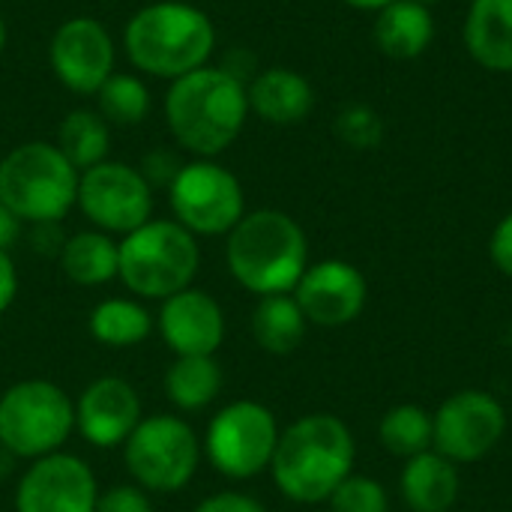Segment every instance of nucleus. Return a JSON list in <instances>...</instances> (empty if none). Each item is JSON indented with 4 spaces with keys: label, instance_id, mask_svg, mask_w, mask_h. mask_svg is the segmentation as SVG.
<instances>
[{
    "label": "nucleus",
    "instance_id": "1",
    "mask_svg": "<svg viewBox=\"0 0 512 512\" xmlns=\"http://www.w3.org/2000/svg\"><path fill=\"white\" fill-rule=\"evenodd\" d=\"M246 117V84L222 66H201L177 78L165 96V120L174 141L201 159L228 150L243 132Z\"/></svg>",
    "mask_w": 512,
    "mask_h": 512
},
{
    "label": "nucleus",
    "instance_id": "2",
    "mask_svg": "<svg viewBox=\"0 0 512 512\" xmlns=\"http://www.w3.org/2000/svg\"><path fill=\"white\" fill-rule=\"evenodd\" d=\"M354 435L333 414H309L291 423L276 444L270 471L279 492L297 504H321L351 477Z\"/></svg>",
    "mask_w": 512,
    "mask_h": 512
},
{
    "label": "nucleus",
    "instance_id": "3",
    "mask_svg": "<svg viewBox=\"0 0 512 512\" xmlns=\"http://www.w3.org/2000/svg\"><path fill=\"white\" fill-rule=\"evenodd\" d=\"M228 270L252 294H291L306 273L309 246L303 228L282 210L246 213L228 231Z\"/></svg>",
    "mask_w": 512,
    "mask_h": 512
},
{
    "label": "nucleus",
    "instance_id": "4",
    "mask_svg": "<svg viewBox=\"0 0 512 512\" xmlns=\"http://www.w3.org/2000/svg\"><path fill=\"white\" fill-rule=\"evenodd\" d=\"M129 60L153 78H183L207 66L216 30L207 12L189 3L165 0L138 9L126 24Z\"/></svg>",
    "mask_w": 512,
    "mask_h": 512
},
{
    "label": "nucleus",
    "instance_id": "5",
    "mask_svg": "<svg viewBox=\"0 0 512 512\" xmlns=\"http://www.w3.org/2000/svg\"><path fill=\"white\" fill-rule=\"evenodd\" d=\"M78 201V171L48 141H27L0 162V204L21 222H60Z\"/></svg>",
    "mask_w": 512,
    "mask_h": 512
},
{
    "label": "nucleus",
    "instance_id": "6",
    "mask_svg": "<svg viewBox=\"0 0 512 512\" xmlns=\"http://www.w3.org/2000/svg\"><path fill=\"white\" fill-rule=\"evenodd\" d=\"M201 252L195 234L180 222L150 219L120 240V279L138 297H174L198 273Z\"/></svg>",
    "mask_w": 512,
    "mask_h": 512
},
{
    "label": "nucleus",
    "instance_id": "7",
    "mask_svg": "<svg viewBox=\"0 0 512 512\" xmlns=\"http://www.w3.org/2000/svg\"><path fill=\"white\" fill-rule=\"evenodd\" d=\"M75 429L72 399L51 381H18L0 396V447L18 459L60 453Z\"/></svg>",
    "mask_w": 512,
    "mask_h": 512
},
{
    "label": "nucleus",
    "instance_id": "8",
    "mask_svg": "<svg viewBox=\"0 0 512 512\" xmlns=\"http://www.w3.org/2000/svg\"><path fill=\"white\" fill-rule=\"evenodd\" d=\"M126 468L150 492H180L198 471L201 444L180 417L156 414L135 426L123 444Z\"/></svg>",
    "mask_w": 512,
    "mask_h": 512
},
{
    "label": "nucleus",
    "instance_id": "9",
    "mask_svg": "<svg viewBox=\"0 0 512 512\" xmlns=\"http://www.w3.org/2000/svg\"><path fill=\"white\" fill-rule=\"evenodd\" d=\"M279 435L282 432L270 408L240 399L210 420L204 450L219 474L231 480H249L270 468Z\"/></svg>",
    "mask_w": 512,
    "mask_h": 512
},
{
    "label": "nucleus",
    "instance_id": "10",
    "mask_svg": "<svg viewBox=\"0 0 512 512\" xmlns=\"http://www.w3.org/2000/svg\"><path fill=\"white\" fill-rule=\"evenodd\" d=\"M168 195L177 222L189 234H204V237L228 234L246 216L243 213L246 198L240 180L228 168L210 159L183 165L171 180Z\"/></svg>",
    "mask_w": 512,
    "mask_h": 512
},
{
    "label": "nucleus",
    "instance_id": "11",
    "mask_svg": "<svg viewBox=\"0 0 512 512\" xmlns=\"http://www.w3.org/2000/svg\"><path fill=\"white\" fill-rule=\"evenodd\" d=\"M84 216L105 234H132L153 213V189L138 168L99 162L78 174V201Z\"/></svg>",
    "mask_w": 512,
    "mask_h": 512
},
{
    "label": "nucleus",
    "instance_id": "12",
    "mask_svg": "<svg viewBox=\"0 0 512 512\" xmlns=\"http://www.w3.org/2000/svg\"><path fill=\"white\" fill-rule=\"evenodd\" d=\"M432 429V450L453 465H468L480 462L501 444L507 432V411L483 390H462L438 408Z\"/></svg>",
    "mask_w": 512,
    "mask_h": 512
},
{
    "label": "nucleus",
    "instance_id": "13",
    "mask_svg": "<svg viewBox=\"0 0 512 512\" xmlns=\"http://www.w3.org/2000/svg\"><path fill=\"white\" fill-rule=\"evenodd\" d=\"M96 477L78 459L51 453L36 459L18 483L15 512H96Z\"/></svg>",
    "mask_w": 512,
    "mask_h": 512
},
{
    "label": "nucleus",
    "instance_id": "14",
    "mask_svg": "<svg viewBox=\"0 0 512 512\" xmlns=\"http://www.w3.org/2000/svg\"><path fill=\"white\" fill-rule=\"evenodd\" d=\"M48 60L66 90L90 96L114 72V42L96 18H69L57 27Z\"/></svg>",
    "mask_w": 512,
    "mask_h": 512
},
{
    "label": "nucleus",
    "instance_id": "15",
    "mask_svg": "<svg viewBox=\"0 0 512 512\" xmlns=\"http://www.w3.org/2000/svg\"><path fill=\"white\" fill-rule=\"evenodd\" d=\"M294 300L306 321L318 327H345L366 306V279L348 261H321L306 267L294 288Z\"/></svg>",
    "mask_w": 512,
    "mask_h": 512
},
{
    "label": "nucleus",
    "instance_id": "16",
    "mask_svg": "<svg viewBox=\"0 0 512 512\" xmlns=\"http://www.w3.org/2000/svg\"><path fill=\"white\" fill-rule=\"evenodd\" d=\"M138 423H141V399L135 387L123 378L93 381L75 405L78 432L84 435L87 444L99 450L126 444Z\"/></svg>",
    "mask_w": 512,
    "mask_h": 512
},
{
    "label": "nucleus",
    "instance_id": "17",
    "mask_svg": "<svg viewBox=\"0 0 512 512\" xmlns=\"http://www.w3.org/2000/svg\"><path fill=\"white\" fill-rule=\"evenodd\" d=\"M159 333L177 357H213L225 339L222 306L198 288H186L162 303Z\"/></svg>",
    "mask_w": 512,
    "mask_h": 512
},
{
    "label": "nucleus",
    "instance_id": "18",
    "mask_svg": "<svg viewBox=\"0 0 512 512\" xmlns=\"http://www.w3.org/2000/svg\"><path fill=\"white\" fill-rule=\"evenodd\" d=\"M249 93V111H255L261 120L276 123V126H294L309 117L315 105L312 84L285 66H273L246 87Z\"/></svg>",
    "mask_w": 512,
    "mask_h": 512
},
{
    "label": "nucleus",
    "instance_id": "19",
    "mask_svg": "<svg viewBox=\"0 0 512 512\" xmlns=\"http://www.w3.org/2000/svg\"><path fill=\"white\" fill-rule=\"evenodd\" d=\"M465 45L480 66L512 72V0H474L465 21Z\"/></svg>",
    "mask_w": 512,
    "mask_h": 512
},
{
    "label": "nucleus",
    "instance_id": "20",
    "mask_svg": "<svg viewBox=\"0 0 512 512\" xmlns=\"http://www.w3.org/2000/svg\"><path fill=\"white\" fill-rule=\"evenodd\" d=\"M402 498L411 512H447L459 498L456 465L435 450L408 459L402 471Z\"/></svg>",
    "mask_w": 512,
    "mask_h": 512
},
{
    "label": "nucleus",
    "instance_id": "21",
    "mask_svg": "<svg viewBox=\"0 0 512 512\" xmlns=\"http://www.w3.org/2000/svg\"><path fill=\"white\" fill-rule=\"evenodd\" d=\"M435 36L432 12L414 0H393L378 9L375 18V42L393 60H414L420 57Z\"/></svg>",
    "mask_w": 512,
    "mask_h": 512
},
{
    "label": "nucleus",
    "instance_id": "22",
    "mask_svg": "<svg viewBox=\"0 0 512 512\" xmlns=\"http://www.w3.org/2000/svg\"><path fill=\"white\" fill-rule=\"evenodd\" d=\"M60 267L75 285H105L120 273V246L105 231H81L66 240Z\"/></svg>",
    "mask_w": 512,
    "mask_h": 512
},
{
    "label": "nucleus",
    "instance_id": "23",
    "mask_svg": "<svg viewBox=\"0 0 512 512\" xmlns=\"http://www.w3.org/2000/svg\"><path fill=\"white\" fill-rule=\"evenodd\" d=\"M306 315L297 306L294 294H270L261 297L252 315V336L267 354H291L300 348L306 336Z\"/></svg>",
    "mask_w": 512,
    "mask_h": 512
},
{
    "label": "nucleus",
    "instance_id": "24",
    "mask_svg": "<svg viewBox=\"0 0 512 512\" xmlns=\"http://www.w3.org/2000/svg\"><path fill=\"white\" fill-rule=\"evenodd\" d=\"M222 390V369L213 357H177L165 375V393L180 411L207 408Z\"/></svg>",
    "mask_w": 512,
    "mask_h": 512
},
{
    "label": "nucleus",
    "instance_id": "25",
    "mask_svg": "<svg viewBox=\"0 0 512 512\" xmlns=\"http://www.w3.org/2000/svg\"><path fill=\"white\" fill-rule=\"evenodd\" d=\"M108 123L96 111H69L57 129V150L69 159L75 171H87L108 156Z\"/></svg>",
    "mask_w": 512,
    "mask_h": 512
},
{
    "label": "nucleus",
    "instance_id": "26",
    "mask_svg": "<svg viewBox=\"0 0 512 512\" xmlns=\"http://www.w3.org/2000/svg\"><path fill=\"white\" fill-rule=\"evenodd\" d=\"M153 330L150 312L135 300H105L90 312V333L108 348H132Z\"/></svg>",
    "mask_w": 512,
    "mask_h": 512
},
{
    "label": "nucleus",
    "instance_id": "27",
    "mask_svg": "<svg viewBox=\"0 0 512 512\" xmlns=\"http://www.w3.org/2000/svg\"><path fill=\"white\" fill-rule=\"evenodd\" d=\"M381 444L387 453L402 456V459H414L420 453L432 450V414H426L420 405H399L390 408L381 420Z\"/></svg>",
    "mask_w": 512,
    "mask_h": 512
},
{
    "label": "nucleus",
    "instance_id": "28",
    "mask_svg": "<svg viewBox=\"0 0 512 512\" xmlns=\"http://www.w3.org/2000/svg\"><path fill=\"white\" fill-rule=\"evenodd\" d=\"M96 99L105 123H117V126H135L150 111L147 84L126 72H111L108 81L96 90Z\"/></svg>",
    "mask_w": 512,
    "mask_h": 512
},
{
    "label": "nucleus",
    "instance_id": "29",
    "mask_svg": "<svg viewBox=\"0 0 512 512\" xmlns=\"http://www.w3.org/2000/svg\"><path fill=\"white\" fill-rule=\"evenodd\" d=\"M333 512H390V498L378 480L369 477H348L330 495Z\"/></svg>",
    "mask_w": 512,
    "mask_h": 512
},
{
    "label": "nucleus",
    "instance_id": "30",
    "mask_svg": "<svg viewBox=\"0 0 512 512\" xmlns=\"http://www.w3.org/2000/svg\"><path fill=\"white\" fill-rule=\"evenodd\" d=\"M336 132L345 144L351 147H375L384 135V123L381 117L366 108V105H351L339 114L336 120Z\"/></svg>",
    "mask_w": 512,
    "mask_h": 512
},
{
    "label": "nucleus",
    "instance_id": "31",
    "mask_svg": "<svg viewBox=\"0 0 512 512\" xmlns=\"http://www.w3.org/2000/svg\"><path fill=\"white\" fill-rule=\"evenodd\" d=\"M96 512H153V507L138 486H111L99 495Z\"/></svg>",
    "mask_w": 512,
    "mask_h": 512
},
{
    "label": "nucleus",
    "instance_id": "32",
    "mask_svg": "<svg viewBox=\"0 0 512 512\" xmlns=\"http://www.w3.org/2000/svg\"><path fill=\"white\" fill-rule=\"evenodd\" d=\"M183 165L177 162V156L174 153H168V150H150L144 159H141V177L150 183V189L153 186H171V180L177 177V171H180Z\"/></svg>",
    "mask_w": 512,
    "mask_h": 512
},
{
    "label": "nucleus",
    "instance_id": "33",
    "mask_svg": "<svg viewBox=\"0 0 512 512\" xmlns=\"http://www.w3.org/2000/svg\"><path fill=\"white\" fill-rule=\"evenodd\" d=\"M195 512H267L261 501H255L252 495H240V492H219L210 495L198 504Z\"/></svg>",
    "mask_w": 512,
    "mask_h": 512
},
{
    "label": "nucleus",
    "instance_id": "34",
    "mask_svg": "<svg viewBox=\"0 0 512 512\" xmlns=\"http://www.w3.org/2000/svg\"><path fill=\"white\" fill-rule=\"evenodd\" d=\"M489 252H492L495 267L504 276H512V213L498 222V228L492 234V243H489Z\"/></svg>",
    "mask_w": 512,
    "mask_h": 512
},
{
    "label": "nucleus",
    "instance_id": "35",
    "mask_svg": "<svg viewBox=\"0 0 512 512\" xmlns=\"http://www.w3.org/2000/svg\"><path fill=\"white\" fill-rule=\"evenodd\" d=\"M30 246L39 255H57L60 258L63 246H66V237L60 231V222H36L33 231H30Z\"/></svg>",
    "mask_w": 512,
    "mask_h": 512
},
{
    "label": "nucleus",
    "instance_id": "36",
    "mask_svg": "<svg viewBox=\"0 0 512 512\" xmlns=\"http://www.w3.org/2000/svg\"><path fill=\"white\" fill-rule=\"evenodd\" d=\"M15 294H18V273H15L9 252L0 249V312H6L12 306Z\"/></svg>",
    "mask_w": 512,
    "mask_h": 512
},
{
    "label": "nucleus",
    "instance_id": "37",
    "mask_svg": "<svg viewBox=\"0 0 512 512\" xmlns=\"http://www.w3.org/2000/svg\"><path fill=\"white\" fill-rule=\"evenodd\" d=\"M18 237H21V219L6 204H0V249L9 252V246H15Z\"/></svg>",
    "mask_w": 512,
    "mask_h": 512
},
{
    "label": "nucleus",
    "instance_id": "38",
    "mask_svg": "<svg viewBox=\"0 0 512 512\" xmlns=\"http://www.w3.org/2000/svg\"><path fill=\"white\" fill-rule=\"evenodd\" d=\"M348 6H354V9H384L387 3H393V0H345Z\"/></svg>",
    "mask_w": 512,
    "mask_h": 512
},
{
    "label": "nucleus",
    "instance_id": "39",
    "mask_svg": "<svg viewBox=\"0 0 512 512\" xmlns=\"http://www.w3.org/2000/svg\"><path fill=\"white\" fill-rule=\"evenodd\" d=\"M3 48H6V24L0 18V54H3Z\"/></svg>",
    "mask_w": 512,
    "mask_h": 512
},
{
    "label": "nucleus",
    "instance_id": "40",
    "mask_svg": "<svg viewBox=\"0 0 512 512\" xmlns=\"http://www.w3.org/2000/svg\"><path fill=\"white\" fill-rule=\"evenodd\" d=\"M414 3H420V6H426V9H429V6H435V3H441V0H414Z\"/></svg>",
    "mask_w": 512,
    "mask_h": 512
}]
</instances>
